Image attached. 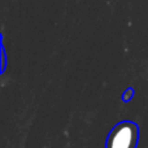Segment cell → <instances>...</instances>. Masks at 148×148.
<instances>
[{
  "label": "cell",
  "instance_id": "6da1fadb",
  "mask_svg": "<svg viewBox=\"0 0 148 148\" xmlns=\"http://www.w3.org/2000/svg\"><path fill=\"white\" fill-rule=\"evenodd\" d=\"M139 138L138 125L131 121L120 122L110 130L105 148H136Z\"/></svg>",
  "mask_w": 148,
  "mask_h": 148
}]
</instances>
